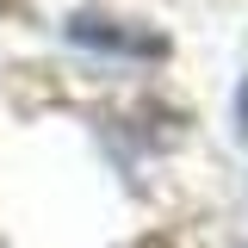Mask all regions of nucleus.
I'll use <instances>...</instances> for the list:
<instances>
[{
  "instance_id": "1",
  "label": "nucleus",
  "mask_w": 248,
  "mask_h": 248,
  "mask_svg": "<svg viewBox=\"0 0 248 248\" xmlns=\"http://www.w3.org/2000/svg\"><path fill=\"white\" fill-rule=\"evenodd\" d=\"M68 37H75V44H93V50H112V56H161V50H168L155 31L106 19V13H75V19H68Z\"/></svg>"
},
{
  "instance_id": "2",
  "label": "nucleus",
  "mask_w": 248,
  "mask_h": 248,
  "mask_svg": "<svg viewBox=\"0 0 248 248\" xmlns=\"http://www.w3.org/2000/svg\"><path fill=\"white\" fill-rule=\"evenodd\" d=\"M236 124H242V143H248V81H242V93H236Z\"/></svg>"
},
{
  "instance_id": "3",
  "label": "nucleus",
  "mask_w": 248,
  "mask_h": 248,
  "mask_svg": "<svg viewBox=\"0 0 248 248\" xmlns=\"http://www.w3.org/2000/svg\"><path fill=\"white\" fill-rule=\"evenodd\" d=\"M137 248H174V242H168V236H143Z\"/></svg>"
}]
</instances>
